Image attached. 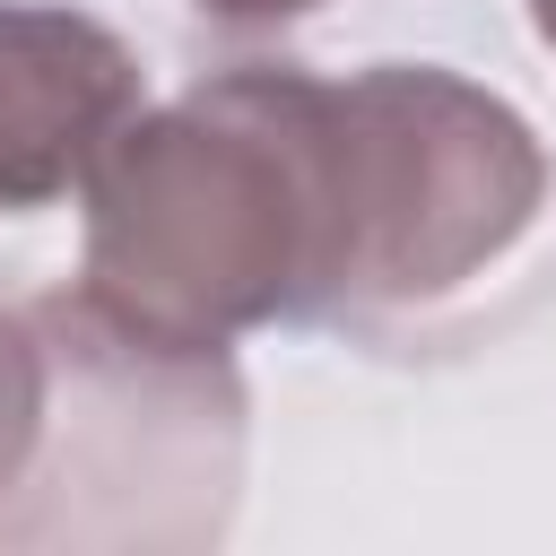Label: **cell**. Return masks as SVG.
<instances>
[{
    "instance_id": "obj_4",
    "label": "cell",
    "mask_w": 556,
    "mask_h": 556,
    "mask_svg": "<svg viewBox=\"0 0 556 556\" xmlns=\"http://www.w3.org/2000/svg\"><path fill=\"white\" fill-rule=\"evenodd\" d=\"M61 426V330L35 304H0V530L17 521V495H35L43 452Z\"/></svg>"
},
{
    "instance_id": "obj_5",
    "label": "cell",
    "mask_w": 556,
    "mask_h": 556,
    "mask_svg": "<svg viewBox=\"0 0 556 556\" xmlns=\"http://www.w3.org/2000/svg\"><path fill=\"white\" fill-rule=\"evenodd\" d=\"M208 26H235V35H261V26H287V17H304V9H321V0H191Z\"/></svg>"
},
{
    "instance_id": "obj_6",
    "label": "cell",
    "mask_w": 556,
    "mask_h": 556,
    "mask_svg": "<svg viewBox=\"0 0 556 556\" xmlns=\"http://www.w3.org/2000/svg\"><path fill=\"white\" fill-rule=\"evenodd\" d=\"M530 26H539V43L556 52V0H530Z\"/></svg>"
},
{
    "instance_id": "obj_1",
    "label": "cell",
    "mask_w": 556,
    "mask_h": 556,
    "mask_svg": "<svg viewBox=\"0 0 556 556\" xmlns=\"http://www.w3.org/2000/svg\"><path fill=\"white\" fill-rule=\"evenodd\" d=\"M78 287L165 339L356 321V165L339 78L217 70L87 165Z\"/></svg>"
},
{
    "instance_id": "obj_3",
    "label": "cell",
    "mask_w": 556,
    "mask_h": 556,
    "mask_svg": "<svg viewBox=\"0 0 556 556\" xmlns=\"http://www.w3.org/2000/svg\"><path fill=\"white\" fill-rule=\"evenodd\" d=\"M130 113L139 52L113 26L0 0V217L78 191Z\"/></svg>"
},
{
    "instance_id": "obj_2",
    "label": "cell",
    "mask_w": 556,
    "mask_h": 556,
    "mask_svg": "<svg viewBox=\"0 0 556 556\" xmlns=\"http://www.w3.org/2000/svg\"><path fill=\"white\" fill-rule=\"evenodd\" d=\"M356 165V321L417 313L495 269L539 200V130L478 78L434 61H374L339 78Z\"/></svg>"
}]
</instances>
